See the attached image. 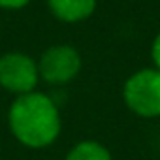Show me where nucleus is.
<instances>
[{
    "label": "nucleus",
    "mask_w": 160,
    "mask_h": 160,
    "mask_svg": "<svg viewBox=\"0 0 160 160\" xmlns=\"http://www.w3.org/2000/svg\"><path fill=\"white\" fill-rule=\"evenodd\" d=\"M12 136L28 149H45L57 141L62 130L58 106L45 92L15 96L8 109Z\"/></svg>",
    "instance_id": "obj_1"
},
{
    "label": "nucleus",
    "mask_w": 160,
    "mask_h": 160,
    "mask_svg": "<svg viewBox=\"0 0 160 160\" xmlns=\"http://www.w3.org/2000/svg\"><path fill=\"white\" fill-rule=\"evenodd\" d=\"M126 108L143 119L160 117V70L141 68L134 72L122 87Z\"/></svg>",
    "instance_id": "obj_2"
},
{
    "label": "nucleus",
    "mask_w": 160,
    "mask_h": 160,
    "mask_svg": "<svg viewBox=\"0 0 160 160\" xmlns=\"http://www.w3.org/2000/svg\"><path fill=\"white\" fill-rule=\"evenodd\" d=\"M40 81L38 60L21 51H8L0 55V87L4 91L23 96L34 92Z\"/></svg>",
    "instance_id": "obj_3"
},
{
    "label": "nucleus",
    "mask_w": 160,
    "mask_h": 160,
    "mask_svg": "<svg viewBox=\"0 0 160 160\" xmlns=\"http://www.w3.org/2000/svg\"><path fill=\"white\" fill-rule=\"evenodd\" d=\"M81 55L72 45L58 43L47 47L40 60H38V72L40 79H43L49 85H66L72 79H75L81 72Z\"/></svg>",
    "instance_id": "obj_4"
},
{
    "label": "nucleus",
    "mask_w": 160,
    "mask_h": 160,
    "mask_svg": "<svg viewBox=\"0 0 160 160\" xmlns=\"http://www.w3.org/2000/svg\"><path fill=\"white\" fill-rule=\"evenodd\" d=\"M98 0H47V8L62 23H81L96 12Z\"/></svg>",
    "instance_id": "obj_5"
},
{
    "label": "nucleus",
    "mask_w": 160,
    "mask_h": 160,
    "mask_svg": "<svg viewBox=\"0 0 160 160\" xmlns=\"http://www.w3.org/2000/svg\"><path fill=\"white\" fill-rule=\"evenodd\" d=\"M64 160H113V158H111L109 149L102 145L100 141L83 139L68 151Z\"/></svg>",
    "instance_id": "obj_6"
},
{
    "label": "nucleus",
    "mask_w": 160,
    "mask_h": 160,
    "mask_svg": "<svg viewBox=\"0 0 160 160\" xmlns=\"http://www.w3.org/2000/svg\"><path fill=\"white\" fill-rule=\"evenodd\" d=\"M151 58L154 62V68L160 70V32L154 36V40L151 43Z\"/></svg>",
    "instance_id": "obj_7"
},
{
    "label": "nucleus",
    "mask_w": 160,
    "mask_h": 160,
    "mask_svg": "<svg viewBox=\"0 0 160 160\" xmlns=\"http://www.w3.org/2000/svg\"><path fill=\"white\" fill-rule=\"evenodd\" d=\"M30 0H0V8L2 10H23Z\"/></svg>",
    "instance_id": "obj_8"
}]
</instances>
